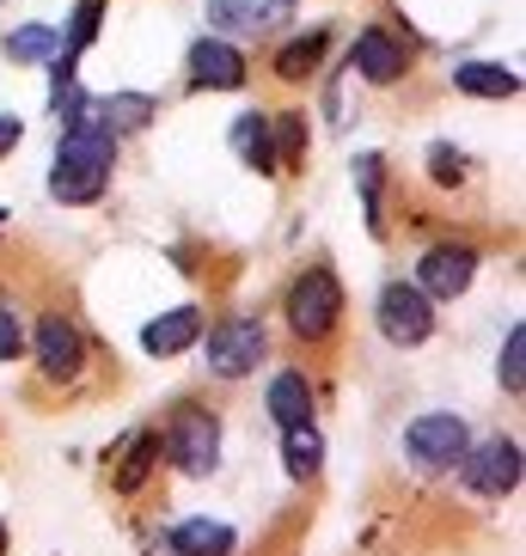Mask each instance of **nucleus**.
<instances>
[{"mask_svg":"<svg viewBox=\"0 0 526 556\" xmlns=\"http://www.w3.org/2000/svg\"><path fill=\"white\" fill-rule=\"evenodd\" d=\"M465 446H472V428L453 409H428V416H416L404 428V453H411L416 471H453L465 458Z\"/></svg>","mask_w":526,"mask_h":556,"instance_id":"nucleus-5","label":"nucleus"},{"mask_svg":"<svg viewBox=\"0 0 526 556\" xmlns=\"http://www.w3.org/2000/svg\"><path fill=\"white\" fill-rule=\"evenodd\" d=\"M281 18H295V0H209V25L221 31H263Z\"/></svg>","mask_w":526,"mask_h":556,"instance_id":"nucleus-13","label":"nucleus"},{"mask_svg":"<svg viewBox=\"0 0 526 556\" xmlns=\"http://www.w3.org/2000/svg\"><path fill=\"white\" fill-rule=\"evenodd\" d=\"M428 178L435 184H465V160L453 148H428Z\"/></svg>","mask_w":526,"mask_h":556,"instance_id":"nucleus-27","label":"nucleus"},{"mask_svg":"<svg viewBox=\"0 0 526 556\" xmlns=\"http://www.w3.org/2000/svg\"><path fill=\"white\" fill-rule=\"evenodd\" d=\"M111 165H116V135L99 116H86V123L62 129V148H55L50 165V197L67 202V208H92L111 190Z\"/></svg>","mask_w":526,"mask_h":556,"instance_id":"nucleus-1","label":"nucleus"},{"mask_svg":"<svg viewBox=\"0 0 526 556\" xmlns=\"http://www.w3.org/2000/svg\"><path fill=\"white\" fill-rule=\"evenodd\" d=\"M453 86L472 92V99H514V92H521V74L502 67V62H460L453 67Z\"/></svg>","mask_w":526,"mask_h":556,"instance_id":"nucleus-17","label":"nucleus"},{"mask_svg":"<svg viewBox=\"0 0 526 556\" xmlns=\"http://www.w3.org/2000/svg\"><path fill=\"white\" fill-rule=\"evenodd\" d=\"M281 312H288V330L300 343H330L337 325H343V281L330 269H306V276H295Z\"/></svg>","mask_w":526,"mask_h":556,"instance_id":"nucleus-2","label":"nucleus"},{"mask_svg":"<svg viewBox=\"0 0 526 556\" xmlns=\"http://www.w3.org/2000/svg\"><path fill=\"white\" fill-rule=\"evenodd\" d=\"M99 18H104V0H80V7H74V25H67L62 55H74V62H80V50L99 37Z\"/></svg>","mask_w":526,"mask_h":556,"instance_id":"nucleus-25","label":"nucleus"},{"mask_svg":"<svg viewBox=\"0 0 526 556\" xmlns=\"http://www.w3.org/2000/svg\"><path fill=\"white\" fill-rule=\"evenodd\" d=\"M349 62L362 67V80L367 86H392V80H404V67H411V55H404V43H398L392 31H362L355 37V50H349Z\"/></svg>","mask_w":526,"mask_h":556,"instance_id":"nucleus-11","label":"nucleus"},{"mask_svg":"<svg viewBox=\"0 0 526 556\" xmlns=\"http://www.w3.org/2000/svg\"><path fill=\"white\" fill-rule=\"evenodd\" d=\"M7 55L13 62H50V55H62V25H18L7 37Z\"/></svg>","mask_w":526,"mask_h":556,"instance_id":"nucleus-22","label":"nucleus"},{"mask_svg":"<svg viewBox=\"0 0 526 556\" xmlns=\"http://www.w3.org/2000/svg\"><path fill=\"white\" fill-rule=\"evenodd\" d=\"M18 135H25V129H18V116H0V160L18 148Z\"/></svg>","mask_w":526,"mask_h":556,"instance_id":"nucleus-29","label":"nucleus"},{"mask_svg":"<svg viewBox=\"0 0 526 556\" xmlns=\"http://www.w3.org/2000/svg\"><path fill=\"white\" fill-rule=\"evenodd\" d=\"M160 465V434H135L129 453H123V465H116V490L135 495L141 483H148V471Z\"/></svg>","mask_w":526,"mask_h":556,"instance_id":"nucleus-23","label":"nucleus"},{"mask_svg":"<svg viewBox=\"0 0 526 556\" xmlns=\"http://www.w3.org/2000/svg\"><path fill=\"white\" fill-rule=\"evenodd\" d=\"M374 318H379V337L392 349H416V343L435 337V300H428L416 281H386Z\"/></svg>","mask_w":526,"mask_h":556,"instance_id":"nucleus-4","label":"nucleus"},{"mask_svg":"<svg viewBox=\"0 0 526 556\" xmlns=\"http://www.w3.org/2000/svg\"><path fill=\"white\" fill-rule=\"evenodd\" d=\"M160 453L172 458L184 477H209L214 465H221V422H214L209 409H197V404H178V416L165 422Z\"/></svg>","mask_w":526,"mask_h":556,"instance_id":"nucleus-3","label":"nucleus"},{"mask_svg":"<svg viewBox=\"0 0 526 556\" xmlns=\"http://www.w3.org/2000/svg\"><path fill=\"white\" fill-rule=\"evenodd\" d=\"M460 471H465V490H477V495H514L521 490V441L496 434L484 446H465Z\"/></svg>","mask_w":526,"mask_h":556,"instance_id":"nucleus-6","label":"nucleus"},{"mask_svg":"<svg viewBox=\"0 0 526 556\" xmlns=\"http://www.w3.org/2000/svg\"><path fill=\"white\" fill-rule=\"evenodd\" d=\"M270 416H276V428L313 422V379L306 374H276L270 379Z\"/></svg>","mask_w":526,"mask_h":556,"instance_id":"nucleus-15","label":"nucleus"},{"mask_svg":"<svg viewBox=\"0 0 526 556\" xmlns=\"http://www.w3.org/2000/svg\"><path fill=\"white\" fill-rule=\"evenodd\" d=\"M246 74H251V62L233 43H221V37H202L190 50V86H202V92H239Z\"/></svg>","mask_w":526,"mask_h":556,"instance_id":"nucleus-10","label":"nucleus"},{"mask_svg":"<svg viewBox=\"0 0 526 556\" xmlns=\"http://www.w3.org/2000/svg\"><path fill=\"white\" fill-rule=\"evenodd\" d=\"M325 43H330V31H306V37H295V43H288V50L276 55V80L300 86L306 74H318V62H325Z\"/></svg>","mask_w":526,"mask_h":556,"instance_id":"nucleus-20","label":"nucleus"},{"mask_svg":"<svg viewBox=\"0 0 526 556\" xmlns=\"http://www.w3.org/2000/svg\"><path fill=\"white\" fill-rule=\"evenodd\" d=\"M197 337H202V312L197 306H172L141 330V349L160 355V361H172V355H184V349H197Z\"/></svg>","mask_w":526,"mask_h":556,"instance_id":"nucleus-12","label":"nucleus"},{"mask_svg":"<svg viewBox=\"0 0 526 556\" xmlns=\"http://www.w3.org/2000/svg\"><path fill=\"white\" fill-rule=\"evenodd\" d=\"M0 551H7V532H0Z\"/></svg>","mask_w":526,"mask_h":556,"instance_id":"nucleus-31","label":"nucleus"},{"mask_svg":"<svg viewBox=\"0 0 526 556\" xmlns=\"http://www.w3.org/2000/svg\"><path fill=\"white\" fill-rule=\"evenodd\" d=\"M0 232H7V208H0Z\"/></svg>","mask_w":526,"mask_h":556,"instance_id":"nucleus-30","label":"nucleus"},{"mask_svg":"<svg viewBox=\"0 0 526 556\" xmlns=\"http://www.w3.org/2000/svg\"><path fill=\"white\" fill-rule=\"evenodd\" d=\"M92 116H99L111 135H135V129H148L153 116H160V104H153L148 92H111V99L92 104Z\"/></svg>","mask_w":526,"mask_h":556,"instance_id":"nucleus-16","label":"nucleus"},{"mask_svg":"<svg viewBox=\"0 0 526 556\" xmlns=\"http://www.w3.org/2000/svg\"><path fill=\"white\" fill-rule=\"evenodd\" d=\"M270 129H276V172H300L306 165V116L281 111L270 116Z\"/></svg>","mask_w":526,"mask_h":556,"instance_id":"nucleus-21","label":"nucleus"},{"mask_svg":"<svg viewBox=\"0 0 526 556\" xmlns=\"http://www.w3.org/2000/svg\"><path fill=\"white\" fill-rule=\"evenodd\" d=\"M233 153H239L251 172L276 178V129H270V116H263V111L239 116V123H233Z\"/></svg>","mask_w":526,"mask_h":556,"instance_id":"nucleus-14","label":"nucleus"},{"mask_svg":"<svg viewBox=\"0 0 526 556\" xmlns=\"http://www.w3.org/2000/svg\"><path fill=\"white\" fill-rule=\"evenodd\" d=\"M477 276V251L472 245H435L423 251V263H416V288H423L428 300H460L465 288H472Z\"/></svg>","mask_w":526,"mask_h":556,"instance_id":"nucleus-9","label":"nucleus"},{"mask_svg":"<svg viewBox=\"0 0 526 556\" xmlns=\"http://www.w3.org/2000/svg\"><path fill=\"white\" fill-rule=\"evenodd\" d=\"M32 349H37V374L50 379V386H74L86 374V337H80V325H67L62 312L37 325Z\"/></svg>","mask_w":526,"mask_h":556,"instance_id":"nucleus-8","label":"nucleus"},{"mask_svg":"<svg viewBox=\"0 0 526 556\" xmlns=\"http://www.w3.org/2000/svg\"><path fill=\"white\" fill-rule=\"evenodd\" d=\"M496 374H502V386H509V397L526 392V330L514 325L509 343H502V361H496Z\"/></svg>","mask_w":526,"mask_h":556,"instance_id":"nucleus-24","label":"nucleus"},{"mask_svg":"<svg viewBox=\"0 0 526 556\" xmlns=\"http://www.w3.org/2000/svg\"><path fill=\"white\" fill-rule=\"evenodd\" d=\"M18 349H25V325H18V312L0 300V361H18Z\"/></svg>","mask_w":526,"mask_h":556,"instance_id":"nucleus-28","label":"nucleus"},{"mask_svg":"<svg viewBox=\"0 0 526 556\" xmlns=\"http://www.w3.org/2000/svg\"><path fill=\"white\" fill-rule=\"evenodd\" d=\"M263 349H270V337H263L258 318H221L209 330V367L221 379H246L263 361Z\"/></svg>","mask_w":526,"mask_h":556,"instance_id":"nucleus-7","label":"nucleus"},{"mask_svg":"<svg viewBox=\"0 0 526 556\" xmlns=\"http://www.w3.org/2000/svg\"><path fill=\"white\" fill-rule=\"evenodd\" d=\"M281 458H288V477H318V465H325V441H318V428L313 422L281 428Z\"/></svg>","mask_w":526,"mask_h":556,"instance_id":"nucleus-19","label":"nucleus"},{"mask_svg":"<svg viewBox=\"0 0 526 556\" xmlns=\"http://www.w3.org/2000/svg\"><path fill=\"white\" fill-rule=\"evenodd\" d=\"M233 526L221 520H184L178 532H172V551L178 556H233Z\"/></svg>","mask_w":526,"mask_h":556,"instance_id":"nucleus-18","label":"nucleus"},{"mask_svg":"<svg viewBox=\"0 0 526 556\" xmlns=\"http://www.w3.org/2000/svg\"><path fill=\"white\" fill-rule=\"evenodd\" d=\"M355 184H362V208H367V227H386V220H379V153H362V160H355Z\"/></svg>","mask_w":526,"mask_h":556,"instance_id":"nucleus-26","label":"nucleus"}]
</instances>
